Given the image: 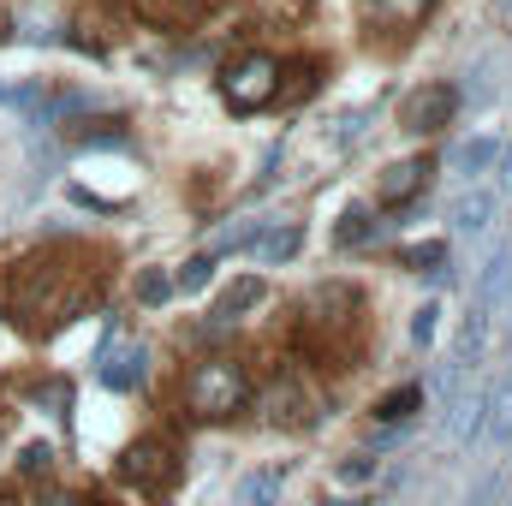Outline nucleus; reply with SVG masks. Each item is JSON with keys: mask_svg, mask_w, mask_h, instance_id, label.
Wrapping results in <instances>:
<instances>
[{"mask_svg": "<svg viewBox=\"0 0 512 506\" xmlns=\"http://www.w3.org/2000/svg\"><path fill=\"white\" fill-rule=\"evenodd\" d=\"M24 471H48V447H24Z\"/></svg>", "mask_w": 512, "mask_h": 506, "instance_id": "obj_22", "label": "nucleus"}, {"mask_svg": "<svg viewBox=\"0 0 512 506\" xmlns=\"http://www.w3.org/2000/svg\"><path fill=\"white\" fill-rule=\"evenodd\" d=\"M0 506H12V501H0Z\"/></svg>", "mask_w": 512, "mask_h": 506, "instance_id": "obj_26", "label": "nucleus"}, {"mask_svg": "<svg viewBox=\"0 0 512 506\" xmlns=\"http://www.w3.org/2000/svg\"><path fill=\"white\" fill-rule=\"evenodd\" d=\"M280 489H286V477L274 471V465H256L239 477V489H233V506H280Z\"/></svg>", "mask_w": 512, "mask_h": 506, "instance_id": "obj_11", "label": "nucleus"}, {"mask_svg": "<svg viewBox=\"0 0 512 506\" xmlns=\"http://www.w3.org/2000/svg\"><path fill=\"white\" fill-rule=\"evenodd\" d=\"M435 328H441V304H423V310L411 316V340H417V346H429V340H435Z\"/></svg>", "mask_w": 512, "mask_h": 506, "instance_id": "obj_20", "label": "nucleus"}, {"mask_svg": "<svg viewBox=\"0 0 512 506\" xmlns=\"http://www.w3.org/2000/svg\"><path fill=\"white\" fill-rule=\"evenodd\" d=\"M501 24H512V0H501Z\"/></svg>", "mask_w": 512, "mask_h": 506, "instance_id": "obj_23", "label": "nucleus"}, {"mask_svg": "<svg viewBox=\"0 0 512 506\" xmlns=\"http://www.w3.org/2000/svg\"><path fill=\"white\" fill-rule=\"evenodd\" d=\"M209 274H215V251L191 256V262L173 274V292H197V286H209Z\"/></svg>", "mask_w": 512, "mask_h": 506, "instance_id": "obj_18", "label": "nucleus"}, {"mask_svg": "<svg viewBox=\"0 0 512 506\" xmlns=\"http://www.w3.org/2000/svg\"><path fill=\"white\" fill-rule=\"evenodd\" d=\"M417 405H423V387H417V381H405L399 393H387L382 405H376V417H382V423H411V411H417Z\"/></svg>", "mask_w": 512, "mask_h": 506, "instance_id": "obj_16", "label": "nucleus"}, {"mask_svg": "<svg viewBox=\"0 0 512 506\" xmlns=\"http://www.w3.org/2000/svg\"><path fill=\"white\" fill-rule=\"evenodd\" d=\"M453 114H459V90H453L447 78H429V84H417V90L399 96V126L411 131V137L447 131L453 126Z\"/></svg>", "mask_w": 512, "mask_h": 506, "instance_id": "obj_3", "label": "nucleus"}, {"mask_svg": "<svg viewBox=\"0 0 512 506\" xmlns=\"http://www.w3.org/2000/svg\"><path fill=\"white\" fill-rule=\"evenodd\" d=\"M167 298H173V274H161V268H143V274H137V304L161 310Z\"/></svg>", "mask_w": 512, "mask_h": 506, "instance_id": "obj_17", "label": "nucleus"}, {"mask_svg": "<svg viewBox=\"0 0 512 506\" xmlns=\"http://www.w3.org/2000/svg\"><path fill=\"white\" fill-rule=\"evenodd\" d=\"M376 239V221H370V209L364 203H352L346 215H340V227H334V245L340 251H352V245H370Z\"/></svg>", "mask_w": 512, "mask_h": 506, "instance_id": "obj_13", "label": "nucleus"}, {"mask_svg": "<svg viewBox=\"0 0 512 506\" xmlns=\"http://www.w3.org/2000/svg\"><path fill=\"white\" fill-rule=\"evenodd\" d=\"M298 251H304V227H298V221H274V227H262L251 239L256 268H280V262H292Z\"/></svg>", "mask_w": 512, "mask_h": 506, "instance_id": "obj_5", "label": "nucleus"}, {"mask_svg": "<svg viewBox=\"0 0 512 506\" xmlns=\"http://www.w3.org/2000/svg\"><path fill=\"white\" fill-rule=\"evenodd\" d=\"M477 429H483V387H459L447 405V441L465 447V441H477Z\"/></svg>", "mask_w": 512, "mask_h": 506, "instance_id": "obj_7", "label": "nucleus"}, {"mask_svg": "<svg viewBox=\"0 0 512 506\" xmlns=\"http://www.w3.org/2000/svg\"><path fill=\"white\" fill-rule=\"evenodd\" d=\"M483 429L495 441H512V370H501L495 387H483Z\"/></svg>", "mask_w": 512, "mask_h": 506, "instance_id": "obj_9", "label": "nucleus"}, {"mask_svg": "<svg viewBox=\"0 0 512 506\" xmlns=\"http://www.w3.org/2000/svg\"><path fill=\"white\" fill-rule=\"evenodd\" d=\"M483 352H489V310L477 304V310H465V316H459V328H453V352H447V364H459V370L471 376V364H483Z\"/></svg>", "mask_w": 512, "mask_h": 506, "instance_id": "obj_6", "label": "nucleus"}, {"mask_svg": "<svg viewBox=\"0 0 512 506\" xmlns=\"http://www.w3.org/2000/svg\"><path fill=\"white\" fill-rule=\"evenodd\" d=\"M256 304H262V274H239V280L215 298L209 316H215V322H239V316H251Z\"/></svg>", "mask_w": 512, "mask_h": 506, "instance_id": "obj_10", "label": "nucleus"}, {"mask_svg": "<svg viewBox=\"0 0 512 506\" xmlns=\"http://www.w3.org/2000/svg\"><path fill=\"white\" fill-rule=\"evenodd\" d=\"M280 96V60L274 54H239L227 72H221V102L233 114H256Z\"/></svg>", "mask_w": 512, "mask_h": 506, "instance_id": "obj_2", "label": "nucleus"}, {"mask_svg": "<svg viewBox=\"0 0 512 506\" xmlns=\"http://www.w3.org/2000/svg\"><path fill=\"white\" fill-rule=\"evenodd\" d=\"M48 506H72V501H48Z\"/></svg>", "mask_w": 512, "mask_h": 506, "instance_id": "obj_24", "label": "nucleus"}, {"mask_svg": "<svg viewBox=\"0 0 512 506\" xmlns=\"http://www.w3.org/2000/svg\"><path fill=\"white\" fill-rule=\"evenodd\" d=\"M334 506H346V501H334ZM352 506H358V501H352Z\"/></svg>", "mask_w": 512, "mask_h": 506, "instance_id": "obj_25", "label": "nucleus"}, {"mask_svg": "<svg viewBox=\"0 0 512 506\" xmlns=\"http://www.w3.org/2000/svg\"><path fill=\"white\" fill-rule=\"evenodd\" d=\"M245 399H251L245 364H233V358H203V364H191V376H185V411H191V417L227 423V417L245 411Z\"/></svg>", "mask_w": 512, "mask_h": 506, "instance_id": "obj_1", "label": "nucleus"}, {"mask_svg": "<svg viewBox=\"0 0 512 506\" xmlns=\"http://www.w3.org/2000/svg\"><path fill=\"white\" fill-rule=\"evenodd\" d=\"M495 197H501V209H512V143H501V155H495Z\"/></svg>", "mask_w": 512, "mask_h": 506, "instance_id": "obj_19", "label": "nucleus"}, {"mask_svg": "<svg viewBox=\"0 0 512 506\" xmlns=\"http://www.w3.org/2000/svg\"><path fill=\"white\" fill-rule=\"evenodd\" d=\"M370 477H376V459H370V453L340 459V483H370Z\"/></svg>", "mask_w": 512, "mask_h": 506, "instance_id": "obj_21", "label": "nucleus"}, {"mask_svg": "<svg viewBox=\"0 0 512 506\" xmlns=\"http://www.w3.org/2000/svg\"><path fill=\"white\" fill-rule=\"evenodd\" d=\"M495 215H501V197H495V191H483V185H471V191H459V197L447 203V227H453L459 239L483 233Z\"/></svg>", "mask_w": 512, "mask_h": 506, "instance_id": "obj_4", "label": "nucleus"}, {"mask_svg": "<svg viewBox=\"0 0 512 506\" xmlns=\"http://www.w3.org/2000/svg\"><path fill=\"white\" fill-rule=\"evenodd\" d=\"M423 179H429V155L399 161V167H387V173H382V197H387V203H411V197L423 191Z\"/></svg>", "mask_w": 512, "mask_h": 506, "instance_id": "obj_12", "label": "nucleus"}, {"mask_svg": "<svg viewBox=\"0 0 512 506\" xmlns=\"http://www.w3.org/2000/svg\"><path fill=\"white\" fill-rule=\"evenodd\" d=\"M495 155H501V143H495V137H465V143H453L447 173H453V179H477V173H489V167H495Z\"/></svg>", "mask_w": 512, "mask_h": 506, "instance_id": "obj_8", "label": "nucleus"}, {"mask_svg": "<svg viewBox=\"0 0 512 506\" xmlns=\"http://www.w3.org/2000/svg\"><path fill=\"white\" fill-rule=\"evenodd\" d=\"M399 262L417 268V274H441V268H447V239H417V245L399 251Z\"/></svg>", "mask_w": 512, "mask_h": 506, "instance_id": "obj_15", "label": "nucleus"}, {"mask_svg": "<svg viewBox=\"0 0 512 506\" xmlns=\"http://www.w3.org/2000/svg\"><path fill=\"white\" fill-rule=\"evenodd\" d=\"M102 381H108L114 393L137 387V381H143V346H126L120 358H108V364H102Z\"/></svg>", "mask_w": 512, "mask_h": 506, "instance_id": "obj_14", "label": "nucleus"}]
</instances>
